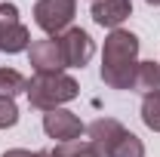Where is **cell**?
<instances>
[{
	"mask_svg": "<svg viewBox=\"0 0 160 157\" xmlns=\"http://www.w3.org/2000/svg\"><path fill=\"white\" fill-rule=\"evenodd\" d=\"M0 157H34L31 151H25V148H9L6 154H0Z\"/></svg>",
	"mask_w": 160,
	"mask_h": 157,
	"instance_id": "cell-16",
	"label": "cell"
},
{
	"mask_svg": "<svg viewBox=\"0 0 160 157\" xmlns=\"http://www.w3.org/2000/svg\"><path fill=\"white\" fill-rule=\"evenodd\" d=\"M34 157H49V151H34Z\"/></svg>",
	"mask_w": 160,
	"mask_h": 157,
	"instance_id": "cell-17",
	"label": "cell"
},
{
	"mask_svg": "<svg viewBox=\"0 0 160 157\" xmlns=\"http://www.w3.org/2000/svg\"><path fill=\"white\" fill-rule=\"evenodd\" d=\"M126 133H129V129H126L120 120H114V117H99V120H92V123L86 126L89 145H92V151L99 157H111Z\"/></svg>",
	"mask_w": 160,
	"mask_h": 157,
	"instance_id": "cell-6",
	"label": "cell"
},
{
	"mask_svg": "<svg viewBox=\"0 0 160 157\" xmlns=\"http://www.w3.org/2000/svg\"><path fill=\"white\" fill-rule=\"evenodd\" d=\"M145 3H151V6H160V0H145Z\"/></svg>",
	"mask_w": 160,
	"mask_h": 157,
	"instance_id": "cell-18",
	"label": "cell"
},
{
	"mask_svg": "<svg viewBox=\"0 0 160 157\" xmlns=\"http://www.w3.org/2000/svg\"><path fill=\"white\" fill-rule=\"evenodd\" d=\"M77 13V0H37L34 3V25L49 37H59Z\"/></svg>",
	"mask_w": 160,
	"mask_h": 157,
	"instance_id": "cell-3",
	"label": "cell"
},
{
	"mask_svg": "<svg viewBox=\"0 0 160 157\" xmlns=\"http://www.w3.org/2000/svg\"><path fill=\"white\" fill-rule=\"evenodd\" d=\"M56 40H59L65 68H83L86 62L92 59V53H96V43H92V37H89L83 28H68V31H62Z\"/></svg>",
	"mask_w": 160,
	"mask_h": 157,
	"instance_id": "cell-5",
	"label": "cell"
},
{
	"mask_svg": "<svg viewBox=\"0 0 160 157\" xmlns=\"http://www.w3.org/2000/svg\"><path fill=\"white\" fill-rule=\"evenodd\" d=\"M132 93H142V96L160 93V62H139L136 65Z\"/></svg>",
	"mask_w": 160,
	"mask_h": 157,
	"instance_id": "cell-10",
	"label": "cell"
},
{
	"mask_svg": "<svg viewBox=\"0 0 160 157\" xmlns=\"http://www.w3.org/2000/svg\"><path fill=\"white\" fill-rule=\"evenodd\" d=\"M19 123V108L16 99H0V129H9Z\"/></svg>",
	"mask_w": 160,
	"mask_h": 157,
	"instance_id": "cell-15",
	"label": "cell"
},
{
	"mask_svg": "<svg viewBox=\"0 0 160 157\" xmlns=\"http://www.w3.org/2000/svg\"><path fill=\"white\" fill-rule=\"evenodd\" d=\"M28 62H31V68L37 74H59V71H65V59H62V49H59L56 37L34 40L28 46Z\"/></svg>",
	"mask_w": 160,
	"mask_h": 157,
	"instance_id": "cell-8",
	"label": "cell"
},
{
	"mask_svg": "<svg viewBox=\"0 0 160 157\" xmlns=\"http://www.w3.org/2000/svg\"><path fill=\"white\" fill-rule=\"evenodd\" d=\"M49 157H99L92 151L89 142H59L56 148H49Z\"/></svg>",
	"mask_w": 160,
	"mask_h": 157,
	"instance_id": "cell-12",
	"label": "cell"
},
{
	"mask_svg": "<svg viewBox=\"0 0 160 157\" xmlns=\"http://www.w3.org/2000/svg\"><path fill=\"white\" fill-rule=\"evenodd\" d=\"M25 89H28V80L16 68H0V99H16Z\"/></svg>",
	"mask_w": 160,
	"mask_h": 157,
	"instance_id": "cell-11",
	"label": "cell"
},
{
	"mask_svg": "<svg viewBox=\"0 0 160 157\" xmlns=\"http://www.w3.org/2000/svg\"><path fill=\"white\" fill-rule=\"evenodd\" d=\"M31 46V31L19 22L16 3H0V53L16 56Z\"/></svg>",
	"mask_w": 160,
	"mask_h": 157,
	"instance_id": "cell-4",
	"label": "cell"
},
{
	"mask_svg": "<svg viewBox=\"0 0 160 157\" xmlns=\"http://www.w3.org/2000/svg\"><path fill=\"white\" fill-rule=\"evenodd\" d=\"M43 133L49 139H56V142H77V139L86 133V126H83V120H80L74 111H68V108H52V111L43 114Z\"/></svg>",
	"mask_w": 160,
	"mask_h": 157,
	"instance_id": "cell-7",
	"label": "cell"
},
{
	"mask_svg": "<svg viewBox=\"0 0 160 157\" xmlns=\"http://www.w3.org/2000/svg\"><path fill=\"white\" fill-rule=\"evenodd\" d=\"M89 16H92V22H96V25L117 31L120 25L132 16V0H92Z\"/></svg>",
	"mask_w": 160,
	"mask_h": 157,
	"instance_id": "cell-9",
	"label": "cell"
},
{
	"mask_svg": "<svg viewBox=\"0 0 160 157\" xmlns=\"http://www.w3.org/2000/svg\"><path fill=\"white\" fill-rule=\"evenodd\" d=\"M139 65V37L126 28H117L105 37L102 49V80L111 89H132Z\"/></svg>",
	"mask_w": 160,
	"mask_h": 157,
	"instance_id": "cell-1",
	"label": "cell"
},
{
	"mask_svg": "<svg viewBox=\"0 0 160 157\" xmlns=\"http://www.w3.org/2000/svg\"><path fill=\"white\" fill-rule=\"evenodd\" d=\"M25 96L31 102V108L52 111V108H62L65 102L80 96V83L71 74H65V71H59V74H34L28 80Z\"/></svg>",
	"mask_w": 160,
	"mask_h": 157,
	"instance_id": "cell-2",
	"label": "cell"
},
{
	"mask_svg": "<svg viewBox=\"0 0 160 157\" xmlns=\"http://www.w3.org/2000/svg\"><path fill=\"white\" fill-rule=\"evenodd\" d=\"M111 157H145V142H142L136 133H126L123 142L114 148V154H111Z\"/></svg>",
	"mask_w": 160,
	"mask_h": 157,
	"instance_id": "cell-14",
	"label": "cell"
},
{
	"mask_svg": "<svg viewBox=\"0 0 160 157\" xmlns=\"http://www.w3.org/2000/svg\"><path fill=\"white\" fill-rule=\"evenodd\" d=\"M142 120L148 129L160 133V93H151L142 99Z\"/></svg>",
	"mask_w": 160,
	"mask_h": 157,
	"instance_id": "cell-13",
	"label": "cell"
}]
</instances>
